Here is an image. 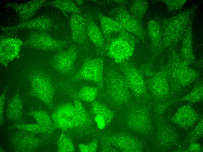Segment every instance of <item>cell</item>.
<instances>
[{"instance_id": "1", "label": "cell", "mask_w": 203, "mask_h": 152, "mask_svg": "<svg viewBox=\"0 0 203 152\" xmlns=\"http://www.w3.org/2000/svg\"><path fill=\"white\" fill-rule=\"evenodd\" d=\"M104 87L108 99L114 106L120 107L131 101V93L126 80L114 66H110L104 71Z\"/></svg>"}, {"instance_id": "2", "label": "cell", "mask_w": 203, "mask_h": 152, "mask_svg": "<svg viewBox=\"0 0 203 152\" xmlns=\"http://www.w3.org/2000/svg\"><path fill=\"white\" fill-rule=\"evenodd\" d=\"M27 77L30 82V94L49 109H52L54 90L50 77L40 71L34 70L29 72Z\"/></svg>"}, {"instance_id": "3", "label": "cell", "mask_w": 203, "mask_h": 152, "mask_svg": "<svg viewBox=\"0 0 203 152\" xmlns=\"http://www.w3.org/2000/svg\"><path fill=\"white\" fill-rule=\"evenodd\" d=\"M104 59L102 58L85 60L78 71L71 79L72 81L83 80L96 84L98 88H104Z\"/></svg>"}, {"instance_id": "4", "label": "cell", "mask_w": 203, "mask_h": 152, "mask_svg": "<svg viewBox=\"0 0 203 152\" xmlns=\"http://www.w3.org/2000/svg\"><path fill=\"white\" fill-rule=\"evenodd\" d=\"M51 118L53 125L61 129L83 127L74 104L70 103L58 106L52 113Z\"/></svg>"}, {"instance_id": "5", "label": "cell", "mask_w": 203, "mask_h": 152, "mask_svg": "<svg viewBox=\"0 0 203 152\" xmlns=\"http://www.w3.org/2000/svg\"><path fill=\"white\" fill-rule=\"evenodd\" d=\"M134 49L132 37L120 35L112 39L105 47L108 55L116 63L127 61L133 55Z\"/></svg>"}, {"instance_id": "6", "label": "cell", "mask_w": 203, "mask_h": 152, "mask_svg": "<svg viewBox=\"0 0 203 152\" xmlns=\"http://www.w3.org/2000/svg\"><path fill=\"white\" fill-rule=\"evenodd\" d=\"M120 71L124 77L132 94L139 98L146 91L145 84L141 74L128 61L120 64Z\"/></svg>"}, {"instance_id": "7", "label": "cell", "mask_w": 203, "mask_h": 152, "mask_svg": "<svg viewBox=\"0 0 203 152\" xmlns=\"http://www.w3.org/2000/svg\"><path fill=\"white\" fill-rule=\"evenodd\" d=\"M102 139L105 143L125 152L141 151L142 147L140 142L130 134L120 132L104 136Z\"/></svg>"}, {"instance_id": "8", "label": "cell", "mask_w": 203, "mask_h": 152, "mask_svg": "<svg viewBox=\"0 0 203 152\" xmlns=\"http://www.w3.org/2000/svg\"><path fill=\"white\" fill-rule=\"evenodd\" d=\"M78 53L77 48L71 46L54 56L52 62V66L56 71L63 74H71L75 70Z\"/></svg>"}, {"instance_id": "9", "label": "cell", "mask_w": 203, "mask_h": 152, "mask_svg": "<svg viewBox=\"0 0 203 152\" xmlns=\"http://www.w3.org/2000/svg\"><path fill=\"white\" fill-rule=\"evenodd\" d=\"M9 138L11 146L16 152L34 151L40 143L34 134L20 130L11 134Z\"/></svg>"}, {"instance_id": "10", "label": "cell", "mask_w": 203, "mask_h": 152, "mask_svg": "<svg viewBox=\"0 0 203 152\" xmlns=\"http://www.w3.org/2000/svg\"><path fill=\"white\" fill-rule=\"evenodd\" d=\"M126 125L133 131L144 132L150 127V121L148 115L143 111L137 107H132L125 118Z\"/></svg>"}, {"instance_id": "11", "label": "cell", "mask_w": 203, "mask_h": 152, "mask_svg": "<svg viewBox=\"0 0 203 152\" xmlns=\"http://www.w3.org/2000/svg\"><path fill=\"white\" fill-rule=\"evenodd\" d=\"M69 23L72 40L78 43H84L87 37L85 19L79 13L73 14Z\"/></svg>"}, {"instance_id": "12", "label": "cell", "mask_w": 203, "mask_h": 152, "mask_svg": "<svg viewBox=\"0 0 203 152\" xmlns=\"http://www.w3.org/2000/svg\"><path fill=\"white\" fill-rule=\"evenodd\" d=\"M98 17L104 36L108 37L112 34L116 33L121 35L132 37L116 20L101 13L98 14Z\"/></svg>"}, {"instance_id": "13", "label": "cell", "mask_w": 203, "mask_h": 152, "mask_svg": "<svg viewBox=\"0 0 203 152\" xmlns=\"http://www.w3.org/2000/svg\"><path fill=\"white\" fill-rule=\"evenodd\" d=\"M116 16V20L126 31L130 34H138L139 32L138 24L130 13L123 9H120L117 11Z\"/></svg>"}, {"instance_id": "14", "label": "cell", "mask_w": 203, "mask_h": 152, "mask_svg": "<svg viewBox=\"0 0 203 152\" xmlns=\"http://www.w3.org/2000/svg\"><path fill=\"white\" fill-rule=\"evenodd\" d=\"M87 36L95 45L98 51L102 52L105 50L104 35L97 24L90 18L86 22Z\"/></svg>"}, {"instance_id": "15", "label": "cell", "mask_w": 203, "mask_h": 152, "mask_svg": "<svg viewBox=\"0 0 203 152\" xmlns=\"http://www.w3.org/2000/svg\"><path fill=\"white\" fill-rule=\"evenodd\" d=\"M20 44L15 42L3 43L0 46V60L1 63L6 65L18 54Z\"/></svg>"}, {"instance_id": "16", "label": "cell", "mask_w": 203, "mask_h": 152, "mask_svg": "<svg viewBox=\"0 0 203 152\" xmlns=\"http://www.w3.org/2000/svg\"><path fill=\"white\" fill-rule=\"evenodd\" d=\"M23 102L18 93L11 99L8 104L6 117L9 120L17 121L21 119Z\"/></svg>"}, {"instance_id": "17", "label": "cell", "mask_w": 203, "mask_h": 152, "mask_svg": "<svg viewBox=\"0 0 203 152\" xmlns=\"http://www.w3.org/2000/svg\"><path fill=\"white\" fill-rule=\"evenodd\" d=\"M91 109L96 117L102 120L105 126L110 123L114 116V113L108 106L95 101L92 102Z\"/></svg>"}, {"instance_id": "18", "label": "cell", "mask_w": 203, "mask_h": 152, "mask_svg": "<svg viewBox=\"0 0 203 152\" xmlns=\"http://www.w3.org/2000/svg\"><path fill=\"white\" fill-rule=\"evenodd\" d=\"M27 114L34 118L37 123L47 129L50 132L53 130L52 126L53 124L52 120L46 112L41 110H36Z\"/></svg>"}, {"instance_id": "19", "label": "cell", "mask_w": 203, "mask_h": 152, "mask_svg": "<svg viewBox=\"0 0 203 152\" xmlns=\"http://www.w3.org/2000/svg\"><path fill=\"white\" fill-rule=\"evenodd\" d=\"M73 95L74 107L84 127L90 126L92 122L91 118L85 110L80 100L77 97L76 94Z\"/></svg>"}, {"instance_id": "20", "label": "cell", "mask_w": 203, "mask_h": 152, "mask_svg": "<svg viewBox=\"0 0 203 152\" xmlns=\"http://www.w3.org/2000/svg\"><path fill=\"white\" fill-rule=\"evenodd\" d=\"M98 90L97 88L94 87L84 86L80 88L76 95L80 100L92 103L95 101Z\"/></svg>"}, {"instance_id": "21", "label": "cell", "mask_w": 203, "mask_h": 152, "mask_svg": "<svg viewBox=\"0 0 203 152\" xmlns=\"http://www.w3.org/2000/svg\"><path fill=\"white\" fill-rule=\"evenodd\" d=\"M10 129H15L18 130L25 131L34 134L50 132L47 129L36 124L18 123L13 125Z\"/></svg>"}, {"instance_id": "22", "label": "cell", "mask_w": 203, "mask_h": 152, "mask_svg": "<svg viewBox=\"0 0 203 152\" xmlns=\"http://www.w3.org/2000/svg\"><path fill=\"white\" fill-rule=\"evenodd\" d=\"M57 151L60 152H72L75 148L71 140L65 134L62 133L57 142Z\"/></svg>"}, {"instance_id": "23", "label": "cell", "mask_w": 203, "mask_h": 152, "mask_svg": "<svg viewBox=\"0 0 203 152\" xmlns=\"http://www.w3.org/2000/svg\"><path fill=\"white\" fill-rule=\"evenodd\" d=\"M54 4L60 9L72 14L79 13L80 11L78 8L71 1H57Z\"/></svg>"}, {"instance_id": "24", "label": "cell", "mask_w": 203, "mask_h": 152, "mask_svg": "<svg viewBox=\"0 0 203 152\" xmlns=\"http://www.w3.org/2000/svg\"><path fill=\"white\" fill-rule=\"evenodd\" d=\"M181 113L178 112L175 116L176 117L174 119H178V120L176 121L177 122V123L180 125L183 123L184 124L186 123V124L188 123V124L193 122V121L192 120L193 119V118L195 114L193 113L192 111H188V113L186 112L185 113H183L182 112H181Z\"/></svg>"}, {"instance_id": "25", "label": "cell", "mask_w": 203, "mask_h": 152, "mask_svg": "<svg viewBox=\"0 0 203 152\" xmlns=\"http://www.w3.org/2000/svg\"><path fill=\"white\" fill-rule=\"evenodd\" d=\"M98 146V142L95 140L87 144H80L79 145V149L81 152H95L97 151Z\"/></svg>"}, {"instance_id": "26", "label": "cell", "mask_w": 203, "mask_h": 152, "mask_svg": "<svg viewBox=\"0 0 203 152\" xmlns=\"http://www.w3.org/2000/svg\"><path fill=\"white\" fill-rule=\"evenodd\" d=\"M7 89L6 87L3 93L1 94L0 98V123H2L3 119V112L5 103L6 93Z\"/></svg>"}]
</instances>
